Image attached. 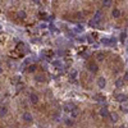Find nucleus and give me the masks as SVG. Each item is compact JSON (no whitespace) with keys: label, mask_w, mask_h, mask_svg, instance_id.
Segmentation results:
<instances>
[{"label":"nucleus","mask_w":128,"mask_h":128,"mask_svg":"<svg viewBox=\"0 0 128 128\" xmlns=\"http://www.w3.org/2000/svg\"><path fill=\"white\" fill-rule=\"evenodd\" d=\"M101 44H104V45H106V46H113L117 44V39L115 37H104V39L101 40Z\"/></svg>","instance_id":"obj_1"},{"label":"nucleus","mask_w":128,"mask_h":128,"mask_svg":"<svg viewBox=\"0 0 128 128\" xmlns=\"http://www.w3.org/2000/svg\"><path fill=\"white\" fill-rule=\"evenodd\" d=\"M115 100L118 102H126V101H128V96H126L124 94H117L115 95Z\"/></svg>","instance_id":"obj_2"},{"label":"nucleus","mask_w":128,"mask_h":128,"mask_svg":"<svg viewBox=\"0 0 128 128\" xmlns=\"http://www.w3.org/2000/svg\"><path fill=\"white\" fill-rule=\"evenodd\" d=\"M87 68H88V70H90L91 73H96L97 69H99V67H97V64H95V62H91V63H88Z\"/></svg>","instance_id":"obj_3"},{"label":"nucleus","mask_w":128,"mask_h":128,"mask_svg":"<svg viewBox=\"0 0 128 128\" xmlns=\"http://www.w3.org/2000/svg\"><path fill=\"white\" fill-rule=\"evenodd\" d=\"M22 119H23L24 122H27V123H29V122L33 121V117H32V114H29V113H23L22 114Z\"/></svg>","instance_id":"obj_4"},{"label":"nucleus","mask_w":128,"mask_h":128,"mask_svg":"<svg viewBox=\"0 0 128 128\" xmlns=\"http://www.w3.org/2000/svg\"><path fill=\"white\" fill-rule=\"evenodd\" d=\"M97 86L100 87V88H105V86H106V81H105V78H99L97 80Z\"/></svg>","instance_id":"obj_5"},{"label":"nucleus","mask_w":128,"mask_h":128,"mask_svg":"<svg viewBox=\"0 0 128 128\" xmlns=\"http://www.w3.org/2000/svg\"><path fill=\"white\" fill-rule=\"evenodd\" d=\"M29 101H31L32 104H37V102H39V96H37L36 94H31L29 95Z\"/></svg>","instance_id":"obj_6"},{"label":"nucleus","mask_w":128,"mask_h":128,"mask_svg":"<svg viewBox=\"0 0 128 128\" xmlns=\"http://www.w3.org/2000/svg\"><path fill=\"white\" fill-rule=\"evenodd\" d=\"M109 117H110V119H111L113 123L118 122V119H119V117H118V114H117V113H109Z\"/></svg>","instance_id":"obj_7"},{"label":"nucleus","mask_w":128,"mask_h":128,"mask_svg":"<svg viewBox=\"0 0 128 128\" xmlns=\"http://www.w3.org/2000/svg\"><path fill=\"white\" fill-rule=\"evenodd\" d=\"M35 80H36L37 82H45L46 77L44 74H36V76H35Z\"/></svg>","instance_id":"obj_8"},{"label":"nucleus","mask_w":128,"mask_h":128,"mask_svg":"<svg viewBox=\"0 0 128 128\" xmlns=\"http://www.w3.org/2000/svg\"><path fill=\"white\" fill-rule=\"evenodd\" d=\"M123 85H124V80H122V78H117L115 80V87L121 88V87H123Z\"/></svg>","instance_id":"obj_9"},{"label":"nucleus","mask_w":128,"mask_h":128,"mask_svg":"<svg viewBox=\"0 0 128 128\" xmlns=\"http://www.w3.org/2000/svg\"><path fill=\"white\" fill-rule=\"evenodd\" d=\"M73 108H74V106H73L72 104H65L64 106H63V110L65 111V113H70V111H72V109H73Z\"/></svg>","instance_id":"obj_10"},{"label":"nucleus","mask_w":128,"mask_h":128,"mask_svg":"<svg viewBox=\"0 0 128 128\" xmlns=\"http://www.w3.org/2000/svg\"><path fill=\"white\" fill-rule=\"evenodd\" d=\"M100 115L106 118V117H109V110L106 108H101V109H100Z\"/></svg>","instance_id":"obj_11"},{"label":"nucleus","mask_w":128,"mask_h":128,"mask_svg":"<svg viewBox=\"0 0 128 128\" xmlns=\"http://www.w3.org/2000/svg\"><path fill=\"white\" fill-rule=\"evenodd\" d=\"M17 17L19 18V19H24V18H27V13L24 12V10H19V12L17 13Z\"/></svg>","instance_id":"obj_12"},{"label":"nucleus","mask_w":128,"mask_h":128,"mask_svg":"<svg viewBox=\"0 0 128 128\" xmlns=\"http://www.w3.org/2000/svg\"><path fill=\"white\" fill-rule=\"evenodd\" d=\"M88 24L91 27H99L100 26V21H96V19H94V18H92V19L88 22Z\"/></svg>","instance_id":"obj_13"},{"label":"nucleus","mask_w":128,"mask_h":128,"mask_svg":"<svg viewBox=\"0 0 128 128\" xmlns=\"http://www.w3.org/2000/svg\"><path fill=\"white\" fill-rule=\"evenodd\" d=\"M53 65L55 68H58V69H62V68H63V63H62V60H54Z\"/></svg>","instance_id":"obj_14"},{"label":"nucleus","mask_w":128,"mask_h":128,"mask_svg":"<svg viewBox=\"0 0 128 128\" xmlns=\"http://www.w3.org/2000/svg\"><path fill=\"white\" fill-rule=\"evenodd\" d=\"M73 31H74V33H82V32H83V27L81 26V24H78V26H76L74 28H73Z\"/></svg>","instance_id":"obj_15"},{"label":"nucleus","mask_w":128,"mask_h":128,"mask_svg":"<svg viewBox=\"0 0 128 128\" xmlns=\"http://www.w3.org/2000/svg\"><path fill=\"white\" fill-rule=\"evenodd\" d=\"M94 97H95V100H96V101H99V102H105V100H106L104 96H102V95H95Z\"/></svg>","instance_id":"obj_16"},{"label":"nucleus","mask_w":128,"mask_h":128,"mask_svg":"<svg viewBox=\"0 0 128 128\" xmlns=\"http://www.w3.org/2000/svg\"><path fill=\"white\" fill-rule=\"evenodd\" d=\"M64 123L67 124L68 127H73V126H74V121H73V119H70V118L64 119Z\"/></svg>","instance_id":"obj_17"},{"label":"nucleus","mask_w":128,"mask_h":128,"mask_svg":"<svg viewBox=\"0 0 128 128\" xmlns=\"http://www.w3.org/2000/svg\"><path fill=\"white\" fill-rule=\"evenodd\" d=\"M8 113V109L5 106H3V105H0V117H5Z\"/></svg>","instance_id":"obj_18"},{"label":"nucleus","mask_w":128,"mask_h":128,"mask_svg":"<svg viewBox=\"0 0 128 128\" xmlns=\"http://www.w3.org/2000/svg\"><path fill=\"white\" fill-rule=\"evenodd\" d=\"M121 110L123 111V113H128V102H122V105H121Z\"/></svg>","instance_id":"obj_19"},{"label":"nucleus","mask_w":128,"mask_h":128,"mask_svg":"<svg viewBox=\"0 0 128 128\" xmlns=\"http://www.w3.org/2000/svg\"><path fill=\"white\" fill-rule=\"evenodd\" d=\"M111 4H113L111 0H102V7H104V8H110Z\"/></svg>","instance_id":"obj_20"},{"label":"nucleus","mask_w":128,"mask_h":128,"mask_svg":"<svg viewBox=\"0 0 128 128\" xmlns=\"http://www.w3.org/2000/svg\"><path fill=\"white\" fill-rule=\"evenodd\" d=\"M96 59H97L99 62H102V60L105 59V54H104V53H97V54H96Z\"/></svg>","instance_id":"obj_21"},{"label":"nucleus","mask_w":128,"mask_h":128,"mask_svg":"<svg viewBox=\"0 0 128 128\" xmlns=\"http://www.w3.org/2000/svg\"><path fill=\"white\" fill-rule=\"evenodd\" d=\"M113 17L114 18H119V17H121V10L115 8V9L113 10Z\"/></svg>","instance_id":"obj_22"},{"label":"nucleus","mask_w":128,"mask_h":128,"mask_svg":"<svg viewBox=\"0 0 128 128\" xmlns=\"http://www.w3.org/2000/svg\"><path fill=\"white\" fill-rule=\"evenodd\" d=\"M70 115H72L73 118H76V117L78 115V108H76V106L73 108V109H72V111H70Z\"/></svg>","instance_id":"obj_23"},{"label":"nucleus","mask_w":128,"mask_h":128,"mask_svg":"<svg viewBox=\"0 0 128 128\" xmlns=\"http://www.w3.org/2000/svg\"><path fill=\"white\" fill-rule=\"evenodd\" d=\"M77 74H78V73H77V70H76V69H73L72 72L69 73V77H70V80H76V77H77Z\"/></svg>","instance_id":"obj_24"},{"label":"nucleus","mask_w":128,"mask_h":128,"mask_svg":"<svg viewBox=\"0 0 128 128\" xmlns=\"http://www.w3.org/2000/svg\"><path fill=\"white\" fill-rule=\"evenodd\" d=\"M101 12H96V14H95V17H94V19H96V21H100L101 19Z\"/></svg>","instance_id":"obj_25"},{"label":"nucleus","mask_w":128,"mask_h":128,"mask_svg":"<svg viewBox=\"0 0 128 128\" xmlns=\"http://www.w3.org/2000/svg\"><path fill=\"white\" fill-rule=\"evenodd\" d=\"M36 65H29V67H28V69H27V70H28V72L29 73H32V72H35V70H36Z\"/></svg>","instance_id":"obj_26"},{"label":"nucleus","mask_w":128,"mask_h":128,"mask_svg":"<svg viewBox=\"0 0 128 128\" xmlns=\"http://www.w3.org/2000/svg\"><path fill=\"white\" fill-rule=\"evenodd\" d=\"M18 82H19V77H18V76H15V77L12 78V83H14V85H15V83H18Z\"/></svg>","instance_id":"obj_27"},{"label":"nucleus","mask_w":128,"mask_h":128,"mask_svg":"<svg viewBox=\"0 0 128 128\" xmlns=\"http://www.w3.org/2000/svg\"><path fill=\"white\" fill-rule=\"evenodd\" d=\"M39 15L42 18V19H48V18H46V17H48V14H46V13H44V12H40Z\"/></svg>","instance_id":"obj_28"},{"label":"nucleus","mask_w":128,"mask_h":128,"mask_svg":"<svg viewBox=\"0 0 128 128\" xmlns=\"http://www.w3.org/2000/svg\"><path fill=\"white\" fill-rule=\"evenodd\" d=\"M126 37H127L126 32H122V33H121V40H122V41H124V40H126Z\"/></svg>","instance_id":"obj_29"},{"label":"nucleus","mask_w":128,"mask_h":128,"mask_svg":"<svg viewBox=\"0 0 128 128\" xmlns=\"http://www.w3.org/2000/svg\"><path fill=\"white\" fill-rule=\"evenodd\" d=\"M50 29H51V31H56V28H55V27H54V26H50Z\"/></svg>","instance_id":"obj_30"},{"label":"nucleus","mask_w":128,"mask_h":128,"mask_svg":"<svg viewBox=\"0 0 128 128\" xmlns=\"http://www.w3.org/2000/svg\"><path fill=\"white\" fill-rule=\"evenodd\" d=\"M124 80H127V81H128V72L126 73V74H124Z\"/></svg>","instance_id":"obj_31"},{"label":"nucleus","mask_w":128,"mask_h":128,"mask_svg":"<svg viewBox=\"0 0 128 128\" xmlns=\"http://www.w3.org/2000/svg\"><path fill=\"white\" fill-rule=\"evenodd\" d=\"M88 42H91V44L94 42V40H92V37H88Z\"/></svg>","instance_id":"obj_32"},{"label":"nucleus","mask_w":128,"mask_h":128,"mask_svg":"<svg viewBox=\"0 0 128 128\" xmlns=\"http://www.w3.org/2000/svg\"><path fill=\"white\" fill-rule=\"evenodd\" d=\"M0 73H3V68H1V65H0Z\"/></svg>","instance_id":"obj_33"}]
</instances>
